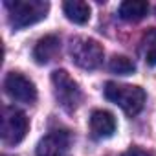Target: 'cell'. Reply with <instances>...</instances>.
<instances>
[{
    "label": "cell",
    "mask_w": 156,
    "mask_h": 156,
    "mask_svg": "<svg viewBox=\"0 0 156 156\" xmlns=\"http://www.w3.org/2000/svg\"><path fill=\"white\" fill-rule=\"evenodd\" d=\"M108 70L112 73H118V75H129L136 70V64L132 59H129L125 55H114L108 62Z\"/></svg>",
    "instance_id": "4fadbf2b"
},
{
    "label": "cell",
    "mask_w": 156,
    "mask_h": 156,
    "mask_svg": "<svg viewBox=\"0 0 156 156\" xmlns=\"http://www.w3.org/2000/svg\"><path fill=\"white\" fill-rule=\"evenodd\" d=\"M105 98L116 103L127 116H136L145 105V90L138 85H118L108 81L105 85Z\"/></svg>",
    "instance_id": "7a4b0ae2"
},
{
    "label": "cell",
    "mask_w": 156,
    "mask_h": 156,
    "mask_svg": "<svg viewBox=\"0 0 156 156\" xmlns=\"http://www.w3.org/2000/svg\"><path fill=\"white\" fill-rule=\"evenodd\" d=\"M64 15L68 20H72L73 24H87L90 19V6L81 0H70V2L62 4Z\"/></svg>",
    "instance_id": "8fae6325"
},
{
    "label": "cell",
    "mask_w": 156,
    "mask_h": 156,
    "mask_svg": "<svg viewBox=\"0 0 156 156\" xmlns=\"http://www.w3.org/2000/svg\"><path fill=\"white\" fill-rule=\"evenodd\" d=\"M72 61L83 70H96L103 62V46L88 37H73L70 41Z\"/></svg>",
    "instance_id": "277c9868"
},
{
    "label": "cell",
    "mask_w": 156,
    "mask_h": 156,
    "mask_svg": "<svg viewBox=\"0 0 156 156\" xmlns=\"http://www.w3.org/2000/svg\"><path fill=\"white\" fill-rule=\"evenodd\" d=\"M141 55L149 66L156 64V28H151L141 39Z\"/></svg>",
    "instance_id": "7c38bea8"
},
{
    "label": "cell",
    "mask_w": 156,
    "mask_h": 156,
    "mask_svg": "<svg viewBox=\"0 0 156 156\" xmlns=\"http://www.w3.org/2000/svg\"><path fill=\"white\" fill-rule=\"evenodd\" d=\"M119 19L127 22H138L149 13V4L145 0H127L119 6Z\"/></svg>",
    "instance_id": "30bf717a"
},
{
    "label": "cell",
    "mask_w": 156,
    "mask_h": 156,
    "mask_svg": "<svg viewBox=\"0 0 156 156\" xmlns=\"http://www.w3.org/2000/svg\"><path fill=\"white\" fill-rule=\"evenodd\" d=\"M51 85H53V94L57 103L66 112L77 110V107L83 101V92L66 70H55L51 73Z\"/></svg>",
    "instance_id": "3957f363"
},
{
    "label": "cell",
    "mask_w": 156,
    "mask_h": 156,
    "mask_svg": "<svg viewBox=\"0 0 156 156\" xmlns=\"http://www.w3.org/2000/svg\"><path fill=\"white\" fill-rule=\"evenodd\" d=\"M70 145V134L66 130H51L37 145V156H61Z\"/></svg>",
    "instance_id": "52a82bcc"
},
{
    "label": "cell",
    "mask_w": 156,
    "mask_h": 156,
    "mask_svg": "<svg viewBox=\"0 0 156 156\" xmlns=\"http://www.w3.org/2000/svg\"><path fill=\"white\" fill-rule=\"evenodd\" d=\"M90 132L98 140H107L116 132V119L108 110H94L90 116Z\"/></svg>",
    "instance_id": "ba28073f"
},
{
    "label": "cell",
    "mask_w": 156,
    "mask_h": 156,
    "mask_svg": "<svg viewBox=\"0 0 156 156\" xmlns=\"http://www.w3.org/2000/svg\"><path fill=\"white\" fill-rule=\"evenodd\" d=\"M61 50V41L57 35H44L42 39L37 41L35 48H33V59L39 64H48L50 61H53L57 57Z\"/></svg>",
    "instance_id": "9c48e42d"
},
{
    "label": "cell",
    "mask_w": 156,
    "mask_h": 156,
    "mask_svg": "<svg viewBox=\"0 0 156 156\" xmlns=\"http://www.w3.org/2000/svg\"><path fill=\"white\" fill-rule=\"evenodd\" d=\"M4 88H6V94L13 99V101H19V103H26V105H31L37 101V88H35V83L31 79H28L26 75L19 73V72H11L6 75L4 79Z\"/></svg>",
    "instance_id": "8992f818"
},
{
    "label": "cell",
    "mask_w": 156,
    "mask_h": 156,
    "mask_svg": "<svg viewBox=\"0 0 156 156\" xmlns=\"http://www.w3.org/2000/svg\"><path fill=\"white\" fill-rule=\"evenodd\" d=\"M121 156H154L152 152H149V151H143V149H140V147H130L125 154H121Z\"/></svg>",
    "instance_id": "5bb4252c"
},
{
    "label": "cell",
    "mask_w": 156,
    "mask_h": 156,
    "mask_svg": "<svg viewBox=\"0 0 156 156\" xmlns=\"http://www.w3.org/2000/svg\"><path fill=\"white\" fill-rule=\"evenodd\" d=\"M28 118L15 107H6L2 112V141L6 145H17L28 132Z\"/></svg>",
    "instance_id": "5b68a950"
},
{
    "label": "cell",
    "mask_w": 156,
    "mask_h": 156,
    "mask_svg": "<svg viewBox=\"0 0 156 156\" xmlns=\"http://www.w3.org/2000/svg\"><path fill=\"white\" fill-rule=\"evenodd\" d=\"M6 9L9 13V24L13 30H22L44 20L50 11V4L44 0H15V2L8 0Z\"/></svg>",
    "instance_id": "6da1fadb"
}]
</instances>
